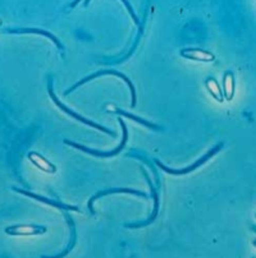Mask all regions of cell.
<instances>
[{"label": "cell", "instance_id": "1", "mask_svg": "<svg viewBox=\"0 0 256 258\" xmlns=\"http://www.w3.org/2000/svg\"><path fill=\"white\" fill-rule=\"evenodd\" d=\"M47 91H49L50 99H52L53 101H54V104H56L57 106H58L59 109L62 110V111H64V113H66V114H68L69 116H72V118L76 119V120H77V121H81V123H83V124H85V125H88V126H91V128L97 129V131H100V132L107 133V135H109V136H114V132H113V131H111V129L105 128V126L100 125V124L95 123V121H92V120H88V119L83 118V116L80 115V114L75 113L73 110L68 109V107H67L66 105H64L63 102H62L61 100H59L58 97L56 96V94H54V91H53V86H52V81H49V85H47Z\"/></svg>", "mask_w": 256, "mask_h": 258}, {"label": "cell", "instance_id": "2", "mask_svg": "<svg viewBox=\"0 0 256 258\" xmlns=\"http://www.w3.org/2000/svg\"><path fill=\"white\" fill-rule=\"evenodd\" d=\"M119 124H121L122 132H123V138H122V142L119 143L118 147H117L116 150H113V151H109V152H100V151H96V150L88 149V147H86V146L78 145V143L71 142V141H67V140L64 141V143H66V145L72 146V147H75V149L80 150V151L86 152V154L92 155V156H96V157H114V156H117V155H118L119 152H121L122 150L124 149V146H126V143H127V140H128V131H127L126 123H124V121L122 120L121 118H119Z\"/></svg>", "mask_w": 256, "mask_h": 258}, {"label": "cell", "instance_id": "3", "mask_svg": "<svg viewBox=\"0 0 256 258\" xmlns=\"http://www.w3.org/2000/svg\"><path fill=\"white\" fill-rule=\"evenodd\" d=\"M223 146H224L223 143H218V145L215 146V147H213V149L210 150V151L208 152V154L205 155V156H202V157H201V159H198L197 161L195 162V164L190 165V166H187V168H185V169H181V170H177V169H169L168 166H166V165H163L162 162L159 161V160H155V162H157L158 166H159V168L162 169V170L166 171V173L172 174V175H185V174H188V173H191V171L196 170V169H197V168L202 166V165H204L205 162L209 161V160L212 159L213 156H215V155H217L218 152H219L222 149H223Z\"/></svg>", "mask_w": 256, "mask_h": 258}, {"label": "cell", "instance_id": "4", "mask_svg": "<svg viewBox=\"0 0 256 258\" xmlns=\"http://www.w3.org/2000/svg\"><path fill=\"white\" fill-rule=\"evenodd\" d=\"M100 76H116V77H118V78H121V80H123L124 82L127 83V86L130 87L131 95H132V102H131V106H132V107L136 106V90H135V86H133L132 81H131L130 78L127 77V76L122 75V73H119V72H117V71H112V69H108V71L96 72V73H94V75H91V76H88V77L83 78V80H81L80 82L76 83L75 86H72L71 88H68V90H67L66 92H64V95H69L72 92V91H75L76 88H78V87H80V86L85 85L86 82H88V81H91V80H95V78L100 77Z\"/></svg>", "mask_w": 256, "mask_h": 258}, {"label": "cell", "instance_id": "5", "mask_svg": "<svg viewBox=\"0 0 256 258\" xmlns=\"http://www.w3.org/2000/svg\"><path fill=\"white\" fill-rule=\"evenodd\" d=\"M6 233L12 236H35L46 233V228L41 225H33V224H18L11 225L6 229Z\"/></svg>", "mask_w": 256, "mask_h": 258}, {"label": "cell", "instance_id": "6", "mask_svg": "<svg viewBox=\"0 0 256 258\" xmlns=\"http://www.w3.org/2000/svg\"><path fill=\"white\" fill-rule=\"evenodd\" d=\"M181 56L185 59H190L193 61H201V63H212L215 60V55L212 51L200 49V47H187L181 50Z\"/></svg>", "mask_w": 256, "mask_h": 258}, {"label": "cell", "instance_id": "7", "mask_svg": "<svg viewBox=\"0 0 256 258\" xmlns=\"http://www.w3.org/2000/svg\"><path fill=\"white\" fill-rule=\"evenodd\" d=\"M13 189L16 190V192L21 193V195H25V196H27V197L33 198V200L40 201V202H42V204H46V205H49V206L54 207V209L62 210V211H77V212L80 211V209H78L77 206H71V205L61 204V202L49 200V198H45V197H42V196L35 195V193H32V192H27V190H25V189H20V188H13Z\"/></svg>", "mask_w": 256, "mask_h": 258}, {"label": "cell", "instance_id": "8", "mask_svg": "<svg viewBox=\"0 0 256 258\" xmlns=\"http://www.w3.org/2000/svg\"><path fill=\"white\" fill-rule=\"evenodd\" d=\"M27 157L31 161V164H33V166H36V168L39 169V170H41L42 173H46V174L57 173L56 165L52 164L46 157L42 156V155L39 154V152H35V151L28 152Z\"/></svg>", "mask_w": 256, "mask_h": 258}, {"label": "cell", "instance_id": "9", "mask_svg": "<svg viewBox=\"0 0 256 258\" xmlns=\"http://www.w3.org/2000/svg\"><path fill=\"white\" fill-rule=\"evenodd\" d=\"M112 193H128V195H135V196H140V197L143 198H147V195L145 192H140V190H135V189H128V188H114V189H107L104 192H99L94 196V197H91L90 201H88V210L92 212L94 215V209H92V205L96 200L101 198L103 196H108V195H112Z\"/></svg>", "mask_w": 256, "mask_h": 258}, {"label": "cell", "instance_id": "10", "mask_svg": "<svg viewBox=\"0 0 256 258\" xmlns=\"http://www.w3.org/2000/svg\"><path fill=\"white\" fill-rule=\"evenodd\" d=\"M223 95L224 100L227 101H232L234 97V94H236V80H234L233 72L228 71L224 73L223 77Z\"/></svg>", "mask_w": 256, "mask_h": 258}, {"label": "cell", "instance_id": "11", "mask_svg": "<svg viewBox=\"0 0 256 258\" xmlns=\"http://www.w3.org/2000/svg\"><path fill=\"white\" fill-rule=\"evenodd\" d=\"M8 32L9 33H36V35H42L45 36V37H47L49 40H52V41L57 45V47H58L59 50H63V45H62L61 40H59L58 37H56L53 33L47 32V31L40 30V28H17V30H9Z\"/></svg>", "mask_w": 256, "mask_h": 258}, {"label": "cell", "instance_id": "12", "mask_svg": "<svg viewBox=\"0 0 256 258\" xmlns=\"http://www.w3.org/2000/svg\"><path fill=\"white\" fill-rule=\"evenodd\" d=\"M143 174H145L146 176V180H147V183H149L150 185V189H151V193H152V198H154L155 201V206H154V211H152L151 216H150V219L147 220V221H145V223H138V224H132V225H127V226H130V228H141V226H146V225H149L150 223H152L155 219H157V215H158V211H159V198H158V195H157V190H155L154 185H152V181L151 179L149 178V176L146 175V173L143 171Z\"/></svg>", "mask_w": 256, "mask_h": 258}, {"label": "cell", "instance_id": "13", "mask_svg": "<svg viewBox=\"0 0 256 258\" xmlns=\"http://www.w3.org/2000/svg\"><path fill=\"white\" fill-rule=\"evenodd\" d=\"M205 86H207L209 94L212 95V97L215 100V101L218 102L224 101L223 90H222L221 86L218 85V82L214 80V78H208L207 82H205Z\"/></svg>", "mask_w": 256, "mask_h": 258}, {"label": "cell", "instance_id": "14", "mask_svg": "<svg viewBox=\"0 0 256 258\" xmlns=\"http://www.w3.org/2000/svg\"><path fill=\"white\" fill-rule=\"evenodd\" d=\"M116 111H117V113L119 114V115H123V116H126V118H128V119H132V120L137 121L138 124H141V125L146 126V128H150V129H162V128H160L159 125H157V124H154V123H150V121L145 120V119H142V118H138V116L133 115V114L127 113V111H124V110L117 109Z\"/></svg>", "mask_w": 256, "mask_h": 258}, {"label": "cell", "instance_id": "15", "mask_svg": "<svg viewBox=\"0 0 256 258\" xmlns=\"http://www.w3.org/2000/svg\"><path fill=\"white\" fill-rule=\"evenodd\" d=\"M123 4H124V6L127 7V9H128V12H130L131 17H132V18H133V21H135V25H136V26H138V25H140V22H138V20H137V17H136L135 12L132 11V7L130 6V3H128V2H123Z\"/></svg>", "mask_w": 256, "mask_h": 258}, {"label": "cell", "instance_id": "16", "mask_svg": "<svg viewBox=\"0 0 256 258\" xmlns=\"http://www.w3.org/2000/svg\"><path fill=\"white\" fill-rule=\"evenodd\" d=\"M252 244L256 247V239H255V240H252Z\"/></svg>", "mask_w": 256, "mask_h": 258}, {"label": "cell", "instance_id": "17", "mask_svg": "<svg viewBox=\"0 0 256 258\" xmlns=\"http://www.w3.org/2000/svg\"><path fill=\"white\" fill-rule=\"evenodd\" d=\"M252 230L255 231V233H256V226H252Z\"/></svg>", "mask_w": 256, "mask_h": 258}, {"label": "cell", "instance_id": "18", "mask_svg": "<svg viewBox=\"0 0 256 258\" xmlns=\"http://www.w3.org/2000/svg\"><path fill=\"white\" fill-rule=\"evenodd\" d=\"M253 258H256V257H253Z\"/></svg>", "mask_w": 256, "mask_h": 258}]
</instances>
